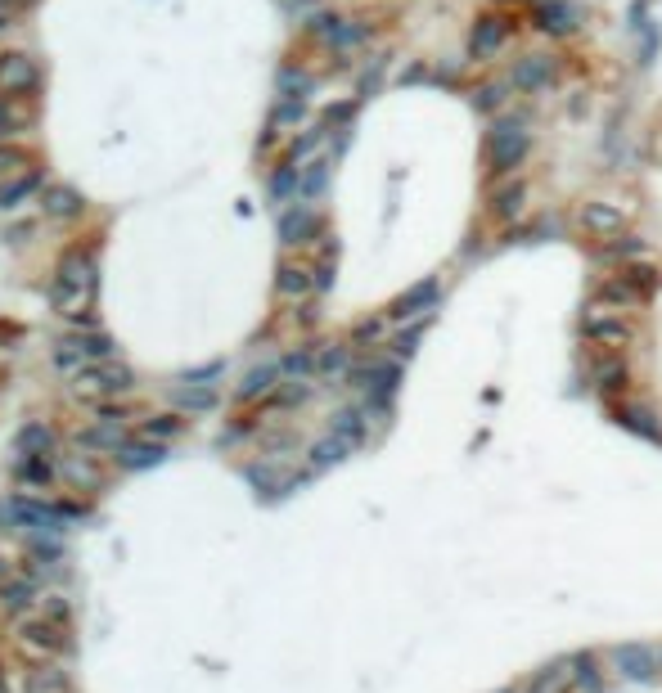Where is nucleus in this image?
Returning a JSON list of instances; mask_svg holds the SVG:
<instances>
[{"mask_svg":"<svg viewBox=\"0 0 662 693\" xmlns=\"http://www.w3.org/2000/svg\"><path fill=\"white\" fill-rule=\"evenodd\" d=\"M95 284H100V266H95V252L77 248L68 252L64 261H59L55 270V284H50V306H55L64 320L82 324V329H91L95 324Z\"/></svg>","mask_w":662,"mask_h":693,"instance_id":"1","label":"nucleus"},{"mask_svg":"<svg viewBox=\"0 0 662 693\" xmlns=\"http://www.w3.org/2000/svg\"><path fill=\"white\" fill-rule=\"evenodd\" d=\"M527 158H532V126L514 113L491 117L487 131H482V167H487V180L518 176Z\"/></svg>","mask_w":662,"mask_h":693,"instance_id":"2","label":"nucleus"},{"mask_svg":"<svg viewBox=\"0 0 662 693\" xmlns=\"http://www.w3.org/2000/svg\"><path fill=\"white\" fill-rule=\"evenodd\" d=\"M581 338H586L595 351L626 356V351L640 342V329H635L631 311H622V306H608V302H599V297H590L586 311H581Z\"/></svg>","mask_w":662,"mask_h":693,"instance_id":"3","label":"nucleus"},{"mask_svg":"<svg viewBox=\"0 0 662 693\" xmlns=\"http://www.w3.org/2000/svg\"><path fill=\"white\" fill-rule=\"evenodd\" d=\"M514 36H518L514 14H505V9H482V14H473L469 36H464V59L478 63V68H491V63H500V54L509 50Z\"/></svg>","mask_w":662,"mask_h":693,"instance_id":"4","label":"nucleus"},{"mask_svg":"<svg viewBox=\"0 0 662 693\" xmlns=\"http://www.w3.org/2000/svg\"><path fill=\"white\" fill-rule=\"evenodd\" d=\"M559 72H563V63H559V54H545V50H527V54H518L514 63H509V86H514V95H550L554 86H559Z\"/></svg>","mask_w":662,"mask_h":693,"instance_id":"5","label":"nucleus"},{"mask_svg":"<svg viewBox=\"0 0 662 693\" xmlns=\"http://www.w3.org/2000/svg\"><path fill=\"white\" fill-rule=\"evenodd\" d=\"M572 225H577L586 239L608 243V239L631 230V212H626L622 203H613V198H581L577 212H572Z\"/></svg>","mask_w":662,"mask_h":693,"instance_id":"6","label":"nucleus"},{"mask_svg":"<svg viewBox=\"0 0 662 693\" xmlns=\"http://www.w3.org/2000/svg\"><path fill=\"white\" fill-rule=\"evenodd\" d=\"M608 671L626 684H653L662 675V644L631 639V644L608 648Z\"/></svg>","mask_w":662,"mask_h":693,"instance_id":"7","label":"nucleus"},{"mask_svg":"<svg viewBox=\"0 0 662 693\" xmlns=\"http://www.w3.org/2000/svg\"><path fill=\"white\" fill-rule=\"evenodd\" d=\"M127 387H131V369L118 365V360H95L82 374H73V392L86 396V401H109V396H122Z\"/></svg>","mask_w":662,"mask_h":693,"instance_id":"8","label":"nucleus"},{"mask_svg":"<svg viewBox=\"0 0 662 693\" xmlns=\"http://www.w3.org/2000/svg\"><path fill=\"white\" fill-rule=\"evenodd\" d=\"M527 18H532V27L541 36H550V41H568V36H577L581 23H586L572 0H532Z\"/></svg>","mask_w":662,"mask_h":693,"instance_id":"9","label":"nucleus"},{"mask_svg":"<svg viewBox=\"0 0 662 693\" xmlns=\"http://www.w3.org/2000/svg\"><path fill=\"white\" fill-rule=\"evenodd\" d=\"M437 302H442V279L428 275V279H419V284H410L406 293H401L397 302L388 306V320H392V324H415V320H428V315L437 311Z\"/></svg>","mask_w":662,"mask_h":693,"instance_id":"10","label":"nucleus"},{"mask_svg":"<svg viewBox=\"0 0 662 693\" xmlns=\"http://www.w3.org/2000/svg\"><path fill=\"white\" fill-rule=\"evenodd\" d=\"M523 212H527V180L523 176L491 180V194H487V216H491V221H496V225H514Z\"/></svg>","mask_w":662,"mask_h":693,"instance_id":"11","label":"nucleus"},{"mask_svg":"<svg viewBox=\"0 0 662 693\" xmlns=\"http://www.w3.org/2000/svg\"><path fill=\"white\" fill-rule=\"evenodd\" d=\"M41 86V68L32 54L10 50L0 54V95H32Z\"/></svg>","mask_w":662,"mask_h":693,"instance_id":"12","label":"nucleus"},{"mask_svg":"<svg viewBox=\"0 0 662 693\" xmlns=\"http://www.w3.org/2000/svg\"><path fill=\"white\" fill-rule=\"evenodd\" d=\"M320 234V212L311 203H293L280 212V243L284 248H302Z\"/></svg>","mask_w":662,"mask_h":693,"instance_id":"13","label":"nucleus"},{"mask_svg":"<svg viewBox=\"0 0 662 693\" xmlns=\"http://www.w3.org/2000/svg\"><path fill=\"white\" fill-rule=\"evenodd\" d=\"M590 387H595L599 396H622L626 387H631V369H626V360L613 356V351H599L595 365H590Z\"/></svg>","mask_w":662,"mask_h":693,"instance_id":"14","label":"nucleus"},{"mask_svg":"<svg viewBox=\"0 0 662 693\" xmlns=\"http://www.w3.org/2000/svg\"><path fill=\"white\" fill-rule=\"evenodd\" d=\"M19 644L28 648V653H37V657H55V653H64V635H59V626L50 617H28L19 626Z\"/></svg>","mask_w":662,"mask_h":693,"instance_id":"15","label":"nucleus"},{"mask_svg":"<svg viewBox=\"0 0 662 693\" xmlns=\"http://www.w3.org/2000/svg\"><path fill=\"white\" fill-rule=\"evenodd\" d=\"M590 297H599V302H608V306H622V311H640V306L649 302V297H644L640 288L631 284V275H626V270H613V275H604Z\"/></svg>","mask_w":662,"mask_h":693,"instance_id":"16","label":"nucleus"},{"mask_svg":"<svg viewBox=\"0 0 662 693\" xmlns=\"http://www.w3.org/2000/svg\"><path fill=\"white\" fill-rule=\"evenodd\" d=\"M509 95H514V86H509V77H482L469 86V104L478 108L482 117H500L509 104Z\"/></svg>","mask_w":662,"mask_h":693,"instance_id":"17","label":"nucleus"},{"mask_svg":"<svg viewBox=\"0 0 662 693\" xmlns=\"http://www.w3.org/2000/svg\"><path fill=\"white\" fill-rule=\"evenodd\" d=\"M77 446L86 450L91 459H100V455H118L122 446H127V437H122V423H109V419H95L91 428H82L77 432Z\"/></svg>","mask_w":662,"mask_h":693,"instance_id":"18","label":"nucleus"},{"mask_svg":"<svg viewBox=\"0 0 662 693\" xmlns=\"http://www.w3.org/2000/svg\"><path fill=\"white\" fill-rule=\"evenodd\" d=\"M275 293L298 302V297H311L316 293V266H302V261H284L275 270Z\"/></svg>","mask_w":662,"mask_h":693,"instance_id":"19","label":"nucleus"},{"mask_svg":"<svg viewBox=\"0 0 662 693\" xmlns=\"http://www.w3.org/2000/svg\"><path fill=\"white\" fill-rule=\"evenodd\" d=\"M523 693H572V657L550 662L523 680Z\"/></svg>","mask_w":662,"mask_h":693,"instance_id":"20","label":"nucleus"},{"mask_svg":"<svg viewBox=\"0 0 662 693\" xmlns=\"http://www.w3.org/2000/svg\"><path fill=\"white\" fill-rule=\"evenodd\" d=\"M613 414H617V423H622L626 432H635V437L662 441V419H653V410H649V405H640V401H622Z\"/></svg>","mask_w":662,"mask_h":693,"instance_id":"21","label":"nucleus"},{"mask_svg":"<svg viewBox=\"0 0 662 693\" xmlns=\"http://www.w3.org/2000/svg\"><path fill=\"white\" fill-rule=\"evenodd\" d=\"M356 356H352V342H325L316 356V374L320 378H334V383H347V374H352Z\"/></svg>","mask_w":662,"mask_h":693,"instance_id":"22","label":"nucleus"},{"mask_svg":"<svg viewBox=\"0 0 662 693\" xmlns=\"http://www.w3.org/2000/svg\"><path fill=\"white\" fill-rule=\"evenodd\" d=\"M329 432L352 441V446H361L365 432H370V405H343V410L329 419Z\"/></svg>","mask_w":662,"mask_h":693,"instance_id":"23","label":"nucleus"},{"mask_svg":"<svg viewBox=\"0 0 662 693\" xmlns=\"http://www.w3.org/2000/svg\"><path fill=\"white\" fill-rule=\"evenodd\" d=\"M649 257V243L640 239V234H617V239L599 243V261H617V266H631V261H644Z\"/></svg>","mask_w":662,"mask_h":693,"instance_id":"24","label":"nucleus"},{"mask_svg":"<svg viewBox=\"0 0 662 693\" xmlns=\"http://www.w3.org/2000/svg\"><path fill=\"white\" fill-rule=\"evenodd\" d=\"M572 689L604 693V666H599V653H577L572 657Z\"/></svg>","mask_w":662,"mask_h":693,"instance_id":"25","label":"nucleus"},{"mask_svg":"<svg viewBox=\"0 0 662 693\" xmlns=\"http://www.w3.org/2000/svg\"><path fill=\"white\" fill-rule=\"evenodd\" d=\"M365 41H370V27H365V23H356V18H338L334 36H329L325 45H329V50H334V54H343V59H347V54H356Z\"/></svg>","mask_w":662,"mask_h":693,"instance_id":"26","label":"nucleus"},{"mask_svg":"<svg viewBox=\"0 0 662 693\" xmlns=\"http://www.w3.org/2000/svg\"><path fill=\"white\" fill-rule=\"evenodd\" d=\"M37 189H41V171L37 167L23 171V176H14V180H5V185H0V212H10V207L28 203Z\"/></svg>","mask_w":662,"mask_h":693,"instance_id":"27","label":"nucleus"},{"mask_svg":"<svg viewBox=\"0 0 662 693\" xmlns=\"http://www.w3.org/2000/svg\"><path fill=\"white\" fill-rule=\"evenodd\" d=\"M298 189H302V167H298V162H284V167L266 180V194H271L275 207L289 203V198H298Z\"/></svg>","mask_w":662,"mask_h":693,"instance_id":"28","label":"nucleus"},{"mask_svg":"<svg viewBox=\"0 0 662 693\" xmlns=\"http://www.w3.org/2000/svg\"><path fill=\"white\" fill-rule=\"evenodd\" d=\"M280 360L275 365H262V369H253V374L239 383V401H257V396H271L275 387H280Z\"/></svg>","mask_w":662,"mask_h":693,"instance_id":"29","label":"nucleus"},{"mask_svg":"<svg viewBox=\"0 0 662 693\" xmlns=\"http://www.w3.org/2000/svg\"><path fill=\"white\" fill-rule=\"evenodd\" d=\"M55 365L64 369V374H82L86 365H95L91 351H86V333H77V338H64L55 347Z\"/></svg>","mask_w":662,"mask_h":693,"instance_id":"30","label":"nucleus"},{"mask_svg":"<svg viewBox=\"0 0 662 693\" xmlns=\"http://www.w3.org/2000/svg\"><path fill=\"white\" fill-rule=\"evenodd\" d=\"M163 455L167 450L158 446V441H140V446H131L127 441V446L118 450V464L122 468H154V464H163Z\"/></svg>","mask_w":662,"mask_h":693,"instance_id":"31","label":"nucleus"},{"mask_svg":"<svg viewBox=\"0 0 662 693\" xmlns=\"http://www.w3.org/2000/svg\"><path fill=\"white\" fill-rule=\"evenodd\" d=\"M0 603H5V608L10 612H23V608H37V585L28 581V576H23V581H5L0 585Z\"/></svg>","mask_w":662,"mask_h":693,"instance_id":"32","label":"nucleus"},{"mask_svg":"<svg viewBox=\"0 0 662 693\" xmlns=\"http://www.w3.org/2000/svg\"><path fill=\"white\" fill-rule=\"evenodd\" d=\"M352 441H343V437H334V432H329L325 441H316V446H311V468H329V464H338V459H347L352 455Z\"/></svg>","mask_w":662,"mask_h":693,"instance_id":"33","label":"nucleus"},{"mask_svg":"<svg viewBox=\"0 0 662 693\" xmlns=\"http://www.w3.org/2000/svg\"><path fill=\"white\" fill-rule=\"evenodd\" d=\"M316 356H320V347H298V351H289V356L280 360V374H284V378H316Z\"/></svg>","mask_w":662,"mask_h":693,"instance_id":"34","label":"nucleus"},{"mask_svg":"<svg viewBox=\"0 0 662 693\" xmlns=\"http://www.w3.org/2000/svg\"><path fill=\"white\" fill-rule=\"evenodd\" d=\"M388 311H383V315H370V320H361V324H356V329H352V347H379V342L383 338H388Z\"/></svg>","mask_w":662,"mask_h":693,"instance_id":"35","label":"nucleus"},{"mask_svg":"<svg viewBox=\"0 0 662 693\" xmlns=\"http://www.w3.org/2000/svg\"><path fill=\"white\" fill-rule=\"evenodd\" d=\"M172 405H181V410H212V405H217V392H212V387H199V383H185L172 392Z\"/></svg>","mask_w":662,"mask_h":693,"instance_id":"36","label":"nucleus"},{"mask_svg":"<svg viewBox=\"0 0 662 693\" xmlns=\"http://www.w3.org/2000/svg\"><path fill=\"white\" fill-rule=\"evenodd\" d=\"M626 275H631V284L640 288L644 297H653L662 288V266H653V261H631V266H622Z\"/></svg>","mask_w":662,"mask_h":693,"instance_id":"37","label":"nucleus"},{"mask_svg":"<svg viewBox=\"0 0 662 693\" xmlns=\"http://www.w3.org/2000/svg\"><path fill=\"white\" fill-rule=\"evenodd\" d=\"M325 185H329V162H325V158L307 162V167H302V189H298V198H320V194H325Z\"/></svg>","mask_w":662,"mask_h":693,"instance_id":"38","label":"nucleus"},{"mask_svg":"<svg viewBox=\"0 0 662 693\" xmlns=\"http://www.w3.org/2000/svg\"><path fill=\"white\" fill-rule=\"evenodd\" d=\"M320 144H325V122H320V126H311L307 135H298V140L289 144V162H298V167H307V158L320 149Z\"/></svg>","mask_w":662,"mask_h":693,"instance_id":"39","label":"nucleus"},{"mask_svg":"<svg viewBox=\"0 0 662 693\" xmlns=\"http://www.w3.org/2000/svg\"><path fill=\"white\" fill-rule=\"evenodd\" d=\"M311 95V77L302 68H280V99H307Z\"/></svg>","mask_w":662,"mask_h":693,"instance_id":"40","label":"nucleus"},{"mask_svg":"<svg viewBox=\"0 0 662 693\" xmlns=\"http://www.w3.org/2000/svg\"><path fill=\"white\" fill-rule=\"evenodd\" d=\"M77 207H82V198H77V189H68V185H55L46 194V212L50 216H73Z\"/></svg>","mask_w":662,"mask_h":693,"instance_id":"41","label":"nucleus"},{"mask_svg":"<svg viewBox=\"0 0 662 693\" xmlns=\"http://www.w3.org/2000/svg\"><path fill=\"white\" fill-rule=\"evenodd\" d=\"M424 329H428V320H415L410 329H401L397 338H392V356H397V360H410V356H415V347H419V338H424Z\"/></svg>","mask_w":662,"mask_h":693,"instance_id":"42","label":"nucleus"},{"mask_svg":"<svg viewBox=\"0 0 662 693\" xmlns=\"http://www.w3.org/2000/svg\"><path fill=\"white\" fill-rule=\"evenodd\" d=\"M302 117H307V99H284V104H275V113H271V131L275 126H298Z\"/></svg>","mask_w":662,"mask_h":693,"instance_id":"43","label":"nucleus"},{"mask_svg":"<svg viewBox=\"0 0 662 693\" xmlns=\"http://www.w3.org/2000/svg\"><path fill=\"white\" fill-rule=\"evenodd\" d=\"M181 428H185V423L176 419V414H158V419H149V423H145V437L163 446V441H167V437H176Z\"/></svg>","mask_w":662,"mask_h":693,"instance_id":"44","label":"nucleus"},{"mask_svg":"<svg viewBox=\"0 0 662 693\" xmlns=\"http://www.w3.org/2000/svg\"><path fill=\"white\" fill-rule=\"evenodd\" d=\"M23 167H28V158H23L19 149H10V144H0V185L14 176H23Z\"/></svg>","mask_w":662,"mask_h":693,"instance_id":"45","label":"nucleus"},{"mask_svg":"<svg viewBox=\"0 0 662 693\" xmlns=\"http://www.w3.org/2000/svg\"><path fill=\"white\" fill-rule=\"evenodd\" d=\"M86 459H91V455H82V459L68 455L64 464H59V473H64L68 482H91V464H86Z\"/></svg>","mask_w":662,"mask_h":693,"instance_id":"46","label":"nucleus"},{"mask_svg":"<svg viewBox=\"0 0 662 693\" xmlns=\"http://www.w3.org/2000/svg\"><path fill=\"white\" fill-rule=\"evenodd\" d=\"M19 446L28 450V455H46V450H50V432H46V428H28V432L19 437Z\"/></svg>","mask_w":662,"mask_h":693,"instance_id":"47","label":"nucleus"},{"mask_svg":"<svg viewBox=\"0 0 662 693\" xmlns=\"http://www.w3.org/2000/svg\"><path fill=\"white\" fill-rule=\"evenodd\" d=\"M14 131H19V113H14V108L0 99V140H5V135H14Z\"/></svg>","mask_w":662,"mask_h":693,"instance_id":"48","label":"nucleus"},{"mask_svg":"<svg viewBox=\"0 0 662 693\" xmlns=\"http://www.w3.org/2000/svg\"><path fill=\"white\" fill-rule=\"evenodd\" d=\"M14 9H19V0H0V18H10Z\"/></svg>","mask_w":662,"mask_h":693,"instance_id":"49","label":"nucleus"},{"mask_svg":"<svg viewBox=\"0 0 662 693\" xmlns=\"http://www.w3.org/2000/svg\"><path fill=\"white\" fill-rule=\"evenodd\" d=\"M500 693H523V684H509V689H500Z\"/></svg>","mask_w":662,"mask_h":693,"instance_id":"50","label":"nucleus"},{"mask_svg":"<svg viewBox=\"0 0 662 693\" xmlns=\"http://www.w3.org/2000/svg\"><path fill=\"white\" fill-rule=\"evenodd\" d=\"M5 27H10V23H5V18H0V32H5Z\"/></svg>","mask_w":662,"mask_h":693,"instance_id":"51","label":"nucleus"}]
</instances>
